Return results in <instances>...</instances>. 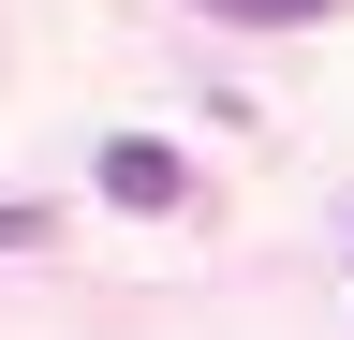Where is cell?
Listing matches in <instances>:
<instances>
[{
  "label": "cell",
  "mask_w": 354,
  "mask_h": 340,
  "mask_svg": "<svg viewBox=\"0 0 354 340\" xmlns=\"http://www.w3.org/2000/svg\"><path fill=\"white\" fill-rule=\"evenodd\" d=\"M192 15H236V30H310V15H339V0H192Z\"/></svg>",
  "instance_id": "7a4b0ae2"
},
{
  "label": "cell",
  "mask_w": 354,
  "mask_h": 340,
  "mask_svg": "<svg viewBox=\"0 0 354 340\" xmlns=\"http://www.w3.org/2000/svg\"><path fill=\"white\" fill-rule=\"evenodd\" d=\"M59 222H44V207H0V251H44Z\"/></svg>",
  "instance_id": "3957f363"
},
{
  "label": "cell",
  "mask_w": 354,
  "mask_h": 340,
  "mask_svg": "<svg viewBox=\"0 0 354 340\" xmlns=\"http://www.w3.org/2000/svg\"><path fill=\"white\" fill-rule=\"evenodd\" d=\"M104 207H192V163L162 134H104Z\"/></svg>",
  "instance_id": "6da1fadb"
}]
</instances>
